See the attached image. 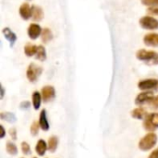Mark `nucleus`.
<instances>
[{"label": "nucleus", "instance_id": "18", "mask_svg": "<svg viewBox=\"0 0 158 158\" xmlns=\"http://www.w3.org/2000/svg\"><path fill=\"white\" fill-rule=\"evenodd\" d=\"M47 146H48V151L51 153H55L57 149L58 146V139L56 136H51L48 139L47 142Z\"/></svg>", "mask_w": 158, "mask_h": 158}, {"label": "nucleus", "instance_id": "1", "mask_svg": "<svg viewBox=\"0 0 158 158\" xmlns=\"http://www.w3.org/2000/svg\"><path fill=\"white\" fill-rule=\"evenodd\" d=\"M136 57L140 61H143L148 65H158V53L146 50V49H140L136 53Z\"/></svg>", "mask_w": 158, "mask_h": 158}, {"label": "nucleus", "instance_id": "24", "mask_svg": "<svg viewBox=\"0 0 158 158\" xmlns=\"http://www.w3.org/2000/svg\"><path fill=\"white\" fill-rule=\"evenodd\" d=\"M41 127L39 125V122L38 121H33L30 127V131H31V134L32 136H36L38 133H39V131H40Z\"/></svg>", "mask_w": 158, "mask_h": 158}, {"label": "nucleus", "instance_id": "9", "mask_svg": "<svg viewBox=\"0 0 158 158\" xmlns=\"http://www.w3.org/2000/svg\"><path fill=\"white\" fill-rule=\"evenodd\" d=\"M153 96H154V92H150V91L143 92V93L139 94L136 96V98H135V105H137L139 106H143L145 104H148Z\"/></svg>", "mask_w": 158, "mask_h": 158}, {"label": "nucleus", "instance_id": "7", "mask_svg": "<svg viewBox=\"0 0 158 158\" xmlns=\"http://www.w3.org/2000/svg\"><path fill=\"white\" fill-rule=\"evenodd\" d=\"M43 32V29L42 27L38 24V23H31L27 29V33H28V36L30 37V39L31 40H36L38 37L41 36Z\"/></svg>", "mask_w": 158, "mask_h": 158}, {"label": "nucleus", "instance_id": "25", "mask_svg": "<svg viewBox=\"0 0 158 158\" xmlns=\"http://www.w3.org/2000/svg\"><path fill=\"white\" fill-rule=\"evenodd\" d=\"M20 147H21V152L25 155V156H28L31 154V147L29 145V143L27 142H22L21 144H20Z\"/></svg>", "mask_w": 158, "mask_h": 158}, {"label": "nucleus", "instance_id": "14", "mask_svg": "<svg viewBox=\"0 0 158 158\" xmlns=\"http://www.w3.org/2000/svg\"><path fill=\"white\" fill-rule=\"evenodd\" d=\"M48 150V146H47V143L43 140V139H40L36 145H35V152L36 154L39 156H44L46 153V151Z\"/></svg>", "mask_w": 158, "mask_h": 158}, {"label": "nucleus", "instance_id": "11", "mask_svg": "<svg viewBox=\"0 0 158 158\" xmlns=\"http://www.w3.org/2000/svg\"><path fill=\"white\" fill-rule=\"evenodd\" d=\"M143 43L146 46L158 47V33L151 32L145 34L143 37Z\"/></svg>", "mask_w": 158, "mask_h": 158}, {"label": "nucleus", "instance_id": "30", "mask_svg": "<svg viewBox=\"0 0 158 158\" xmlns=\"http://www.w3.org/2000/svg\"><path fill=\"white\" fill-rule=\"evenodd\" d=\"M147 12L150 13V14H152V15L158 16V6H156V7H148Z\"/></svg>", "mask_w": 158, "mask_h": 158}, {"label": "nucleus", "instance_id": "16", "mask_svg": "<svg viewBox=\"0 0 158 158\" xmlns=\"http://www.w3.org/2000/svg\"><path fill=\"white\" fill-rule=\"evenodd\" d=\"M31 11H32V15H31V19H33V21H41L44 19V11L42 9L41 6H31Z\"/></svg>", "mask_w": 158, "mask_h": 158}, {"label": "nucleus", "instance_id": "19", "mask_svg": "<svg viewBox=\"0 0 158 158\" xmlns=\"http://www.w3.org/2000/svg\"><path fill=\"white\" fill-rule=\"evenodd\" d=\"M37 45H34V44H25L24 46V54L26 56L28 57H31V56H33L36 55V52H37Z\"/></svg>", "mask_w": 158, "mask_h": 158}, {"label": "nucleus", "instance_id": "13", "mask_svg": "<svg viewBox=\"0 0 158 158\" xmlns=\"http://www.w3.org/2000/svg\"><path fill=\"white\" fill-rule=\"evenodd\" d=\"M2 32H3V35L5 36L6 40L8 41V43H9V44H10V47H13L14 44H15L16 42H17V35H16V33L13 32V31H12L9 28H7V27L4 28L3 31H2Z\"/></svg>", "mask_w": 158, "mask_h": 158}, {"label": "nucleus", "instance_id": "4", "mask_svg": "<svg viewBox=\"0 0 158 158\" xmlns=\"http://www.w3.org/2000/svg\"><path fill=\"white\" fill-rule=\"evenodd\" d=\"M43 72V69L40 66L35 65L34 63H31L26 70V77L30 82H35L39 79Z\"/></svg>", "mask_w": 158, "mask_h": 158}, {"label": "nucleus", "instance_id": "17", "mask_svg": "<svg viewBox=\"0 0 158 158\" xmlns=\"http://www.w3.org/2000/svg\"><path fill=\"white\" fill-rule=\"evenodd\" d=\"M42 101H43V97H42L41 93H39L37 91L33 92L32 95H31V103H32V106L35 110H38L40 108Z\"/></svg>", "mask_w": 158, "mask_h": 158}, {"label": "nucleus", "instance_id": "5", "mask_svg": "<svg viewBox=\"0 0 158 158\" xmlns=\"http://www.w3.org/2000/svg\"><path fill=\"white\" fill-rule=\"evenodd\" d=\"M138 88L143 91L158 92V79H145L138 82Z\"/></svg>", "mask_w": 158, "mask_h": 158}, {"label": "nucleus", "instance_id": "29", "mask_svg": "<svg viewBox=\"0 0 158 158\" xmlns=\"http://www.w3.org/2000/svg\"><path fill=\"white\" fill-rule=\"evenodd\" d=\"M8 134H9V136L11 137V139L12 140H14V141H16L17 140V130L15 129V128H11V129H9V131H8Z\"/></svg>", "mask_w": 158, "mask_h": 158}, {"label": "nucleus", "instance_id": "15", "mask_svg": "<svg viewBox=\"0 0 158 158\" xmlns=\"http://www.w3.org/2000/svg\"><path fill=\"white\" fill-rule=\"evenodd\" d=\"M131 115L133 118L135 119H144L146 117H147V111L142 107V106H139V107H136L134 108L131 112Z\"/></svg>", "mask_w": 158, "mask_h": 158}, {"label": "nucleus", "instance_id": "2", "mask_svg": "<svg viewBox=\"0 0 158 158\" xmlns=\"http://www.w3.org/2000/svg\"><path fill=\"white\" fill-rule=\"evenodd\" d=\"M157 143V135L154 132H149L144 135L139 142V149L143 152L150 151L153 149Z\"/></svg>", "mask_w": 158, "mask_h": 158}, {"label": "nucleus", "instance_id": "3", "mask_svg": "<svg viewBox=\"0 0 158 158\" xmlns=\"http://www.w3.org/2000/svg\"><path fill=\"white\" fill-rule=\"evenodd\" d=\"M143 126L146 131L154 132L156 131L158 129V113L148 114L147 117L143 119Z\"/></svg>", "mask_w": 158, "mask_h": 158}, {"label": "nucleus", "instance_id": "33", "mask_svg": "<svg viewBox=\"0 0 158 158\" xmlns=\"http://www.w3.org/2000/svg\"><path fill=\"white\" fill-rule=\"evenodd\" d=\"M4 95H5V89H4V87L1 85V95H0V98L3 99V98H4Z\"/></svg>", "mask_w": 158, "mask_h": 158}, {"label": "nucleus", "instance_id": "27", "mask_svg": "<svg viewBox=\"0 0 158 158\" xmlns=\"http://www.w3.org/2000/svg\"><path fill=\"white\" fill-rule=\"evenodd\" d=\"M148 105L152 107V108H156V109H157L158 108V95H154L153 97H152V99L149 101V103H148Z\"/></svg>", "mask_w": 158, "mask_h": 158}, {"label": "nucleus", "instance_id": "32", "mask_svg": "<svg viewBox=\"0 0 158 158\" xmlns=\"http://www.w3.org/2000/svg\"><path fill=\"white\" fill-rule=\"evenodd\" d=\"M0 131H1L0 138H1V139H3V138L6 136V131H5V128H4V126H3V125H1V126H0Z\"/></svg>", "mask_w": 158, "mask_h": 158}, {"label": "nucleus", "instance_id": "22", "mask_svg": "<svg viewBox=\"0 0 158 158\" xmlns=\"http://www.w3.org/2000/svg\"><path fill=\"white\" fill-rule=\"evenodd\" d=\"M35 57L37 60L39 61H44L46 59V50L44 48V46L43 45H38L37 47V52L35 55Z\"/></svg>", "mask_w": 158, "mask_h": 158}, {"label": "nucleus", "instance_id": "21", "mask_svg": "<svg viewBox=\"0 0 158 158\" xmlns=\"http://www.w3.org/2000/svg\"><path fill=\"white\" fill-rule=\"evenodd\" d=\"M0 118L4 121L9 122V123H14L17 121L16 116L11 113V112H2L0 113Z\"/></svg>", "mask_w": 158, "mask_h": 158}, {"label": "nucleus", "instance_id": "10", "mask_svg": "<svg viewBox=\"0 0 158 158\" xmlns=\"http://www.w3.org/2000/svg\"><path fill=\"white\" fill-rule=\"evenodd\" d=\"M19 16L21 19H23L24 20H28V19H31V15H32L31 6L28 3H23L19 6Z\"/></svg>", "mask_w": 158, "mask_h": 158}, {"label": "nucleus", "instance_id": "31", "mask_svg": "<svg viewBox=\"0 0 158 158\" xmlns=\"http://www.w3.org/2000/svg\"><path fill=\"white\" fill-rule=\"evenodd\" d=\"M148 158H158V148H156V150H154L150 154V156H148Z\"/></svg>", "mask_w": 158, "mask_h": 158}, {"label": "nucleus", "instance_id": "26", "mask_svg": "<svg viewBox=\"0 0 158 158\" xmlns=\"http://www.w3.org/2000/svg\"><path fill=\"white\" fill-rule=\"evenodd\" d=\"M142 3L148 7H156L158 6V0H141Z\"/></svg>", "mask_w": 158, "mask_h": 158}, {"label": "nucleus", "instance_id": "20", "mask_svg": "<svg viewBox=\"0 0 158 158\" xmlns=\"http://www.w3.org/2000/svg\"><path fill=\"white\" fill-rule=\"evenodd\" d=\"M41 39H42V42H43L44 44L49 43V42L53 39V33H52L51 30L48 29V28L43 29V32H42V34H41Z\"/></svg>", "mask_w": 158, "mask_h": 158}, {"label": "nucleus", "instance_id": "34", "mask_svg": "<svg viewBox=\"0 0 158 158\" xmlns=\"http://www.w3.org/2000/svg\"><path fill=\"white\" fill-rule=\"evenodd\" d=\"M33 158H37V157H33Z\"/></svg>", "mask_w": 158, "mask_h": 158}, {"label": "nucleus", "instance_id": "8", "mask_svg": "<svg viewBox=\"0 0 158 158\" xmlns=\"http://www.w3.org/2000/svg\"><path fill=\"white\" fill-rule=\"evenodd\" d=\"M41 94L43 97V101L44 103H48L52 101L55 96H56V90L53 86L51 85H46L44 86L41 90Z\"/></svg>", "mask_w": 158, "mask_h": 158}, {"label": "nucleus", "instance_id": "6", "mask_svg": "<svg viewBox=\"0 0 158 158\" xmlns=\"http://www.w3.org/2000/svg\"><path fill=\"white\" fill-rule=\"evenodd\" d=\"M140 25L144 30H156L158 29V20L152 16H144L140 19Z\"/></svg>", "mask_w": 158, "mask_h": 158}, {"label": "nucleus", "instance_id": "12", "mask_svg": "<svg viewBox=\"0 0 158 158\" xmlns=\"http://www.w3.org/2000/svg\"><path fill=\"white\" fill-rule=\"evenodd\" d=\"M38 122H39L40 127H41V130H43L44 131H49L50 125H49V122H48V119H47V115H46V110L45 109H43L41 111Z\"/></svg>", "mask_w": 158, "mask_h": 158}, {"label": "nucleus", "instance_id": "28", "mask_svg": "<svg viewBox=\"0 0 158 158\" xmlns=\"http://www.w3.org/2000/svg\"><path fill=\"white\" fill-rule=\"evenodd\" d=\"M30 106H31V103L29 101H22L19 104V108L22 110H27L30 108Z\"/></svg>", "mask_w": 158, "mask_h": 158}, {"label": "nucleus", "instance_id": "23", "mask_svg": "<svg viewBox=\"0 0 158 158\" xmlns=\"http://www.w3.org/2000/svg\"><path fill=\"white\" fill-rule=\"evenodd\" d=\"M6 153L10 156H16L18 155V147L16 146V144L10 141H7L6 142Z\"/></svg>", "mask_w": 158, "mask_h": 158}]
</instances>
